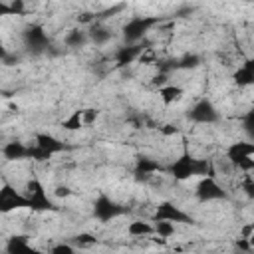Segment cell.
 <instances>
[{
  "label": "cell",
  "mask_w": 254,
  "mask_h": 254,
  "mask_svg": "<svg viewBox=\"0 0 254 254\" xmlns=\"http://www.w3.org/2000/svg\"><path fill=\"white\" fill-rule=\"evenodd\" d=\"M50 254H75V248L71 244H56L50 248Z\"/></svg>",
  "instance_id": "9c48e42d"
},
{
  "label": "cell",
  "mask_w": 254,
  "mask_h": 254,
  "mask_svg": "<svg viewBox=\"0 0 254 254\" xmlns=\"http://www.w3.org/2000/svg\"><path fill=\"white\" fill-rule=\"evenodd\" d=\"M99 117V111L97 109H81V125L85 127V125H91V123H95V119Z\"/></svg>",
  "instance_id": "52a82bcc"
},
{
  "label": "cell",
  "mask_w": 254,
  "mask_h": 254,
  "mask_svg": "<svg viewBox=\"0 0 254 254\" xmlns=\"http://www.w3.org/2000/svg\"><path fill=\"white\" fill-rule=\"evenodd\" d=\"M2 153H4V157H6L8 161H20V159H24V157L30 153V149H28L24 143L10 141V143H6V145H4Z\"/></svg>",
  "instance_id": "3957f363"
},
{
  "label": "cell",
  "mask_w": 254,
  "mask_h": 254,
  "mask_svg": "<svg viewBox=\"0 0 254 254\" xmlns=\"http://www.w3.org/2000/svg\"><path fill=\"white\" fill-rule=\"evenodd\" d=\"M127 234L133 238H143V236H151L153 234V224H149L147 220H133L127 224Z\"/></svg>",
  "instance_id": "277c9868"
},
{
  "label": "cell",
  "mask_w": 254,
  "mask_h": 254,
  "mask_svg": "<svg viewBox=\"0 0 254 254\" xmlns=\"http://www.w3.org/2000/svg\"><path fill=\"white\" fill-rule=\"evenodd\" d=\"M159 97L165 105H173V103H179L185 99V89L181 85H173V83H167L165 87L159 89Z\"/></svg>",
  "instance_id": "7a4b0ae2"
},
{
  "label": "cell",
  "mask_w": 254,
  "mask_h": 254,
  "mask_svg": "<svg viewBox=\"0 0 254 254\" xmlns=\"http://www.w3.org/2000/svg\"><path fill=\"white\" fill-rule=\"evenodd\" d=\"M196 194L200 200H212V198H222L224 190L220 185H216V181L212 177H204L198 185H196Z\"/></svg>",
  "instance_id": "6da1fadb"
},
{
  "label": "cell",
  "mask_w": 254,
  "mask_h": 254,
  "mask_svg": "<svg viewBox=\"0 0 254 254\" xmlns=\"http://www.w3.org/2000/svg\"><path fill=\"white\" fill-rule=\"evenodd\" d=\"M252 79H254V73H252L250 64L240 65V67H238V71L234 73V81H236L238 85H250V83H252Z\"/></svg>",
  "instance_id": "5b68a950"
},
{
  "label": "cell",
  "mask_w": 254,
  "mask_h": 254,
  "mask_svg": "<svg viewBox=\"0 0 254 254\" xmlns=\"http://www.w3.org/2000/svg\"><path fill=\"white\" fill-rule=\"evenodd\" d=\"M95 244H97V236L87 234V232H81L71 240V246H79V248H87V246H95Z\"/></svg>",
  "instance_id": "8992f818"
},
{
  "label": "cell",
  "mask_w": 254,
  "mask_h": 254,
  "mask_svg": "<svg viewBox=\"0 0 254 254\" xmlns=\"http://www.w3.org/2000/svg\"><path fill=\"white\" fill-rule=\"evenodd\" d=\"M52 194H54L56 198H69V196L73 194V190H71L67 185H58V187L52 190Z\"/></svg>",
  "instance_id": "ba28073f"
}]
</instances>
